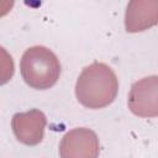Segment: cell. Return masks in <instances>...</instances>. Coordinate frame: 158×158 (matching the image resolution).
<instances>
[{
  "label": "cell",
  "instance_id": "cell-1",
  "mask_svg": "<svg viewBox=\"0 0 158 158\" xmlns=\"http://www.w3.org/2000/svg\"><path fill=\"white\" fill-rule=\"evenodd\" d=\"M117 91L118 80L115 72L100 62H94L85 67L75 84L77 99L88 109L109 106L116 99Z\"/></svg>",
  "mask_w": 158,
  "mask_h": 158
},
{
  "label": "cell",
  "instance_id": "cell-2",
  "mask_svg": "<svg viewBox=\"0 0 158 158\" xmlns=\"http://www.w3.org/2000/svg\"><path fill=\"white\" fill-rule=\"evenodd\" d=\"M20 72L27 85L37 90H46L59 79L60 63L49 48L33 46L22 54Z\"/></svg>",
  "mask_w": 158,
  "mask_h": 158
},
{
  "label": "cell",
  "instance_id": "cell-3",
  "mask_svg": "<svg viewBox=\"0 0 158 158\" xmlns=\"http://www.w3.org/2000/svg\"><path fill=\"white\" fill-rule=\"evenodd\" d=\"M127 105L136 116H158V75H149L133 83L128 93Z\"/></svg>",
  "mask_w": 158,
  "mask_h": 158
},
{
  "label": "cell",
  "instance_id": "cell-4",
  "mask_svg": "<svg viewBox=\"0 0 158 158\" xmlns=\"http://www.w3.org/2000/svg\"><path fill=\"white\" fill-rule=\"evenodd\" d=\"M99 152V138L93 130L86 127L70 130L59 144L60 158H98Z\"/></svg>",
  "mask_w": 158,
  "mask_h": 158
},
{
  "label": "cell",
  "instance_id": "cell-5",
  "mask_svg": "<svg viewBox=\"0 0 158 158\" xmlns=\"http://www.w3.org/2000/svg\"><path fill=\"white\" fill-rule=\"evenodd\" d=\"M47 118L38 109L17 112L11 118V128L19 142L26 146L38 144L44 136Z\"/></svg>",
  "mask_w": 158,
  "mask_h": 158
},
{
  "label": "cell",
  "instance_id": "cell-6",
  "mask_svg": "<svg viewBox=\"0 0 158 158\" xmlns=\"http://www.w3.org/2000/svg\"><path fill=\"white\" fill-rule=\"evenodd\" d=\"M158 23V0L130 1L125 12L127 32H142Z\"/></svg>",
  "mask_w": 158,
  "mask_h": 158
}]
</instances>
